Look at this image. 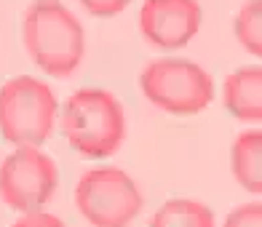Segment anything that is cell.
I'll return each mask as SVG.
<instances>
[{
    "instance_id": "cell-5",
    "label": "cell",
    "mask_w": 262,
    "mask_h": 227,
    "mask_svg": "<svg viewBox=\"0 0 262 227\" xmlns=\"http://www.w3.org/2000/svg\"><path fill=\"white\" fill-rule=\"evenodd\" d=\"M75 206L94 227H128L139 217L145 198L137 182L115 166L89 169L75 185Z\"/></svg>"
},
{
    "instance_id": "cell-7",
    "label": "cell",
    "mask_w": 262,
    "mask_h": 227,
    "mask_svg": "<svg viewBox=\"0 0 262 227\" xmlns=\"http://www.w3.org/2000/svg\"><path fill=\"white\" fill-rule=\"evenodd\" d=\"M201 16L198 0H145L139 8V30L147 43L174 51L195 38Z\"/></svg>"
},
{
    "instance_id": "cell-3",
    "label": "cell",
    "mask_w": 262,
    "mask_h": 227,
    "mask_svg": "<svg viewBox=\"0 0 262 227\" xmlns=\"http://www.w3.org/2000/svg\"><path fill=\"white\" fill-rule=\"evenodd\" d=\"M56 97L43 80L19 75L0 86V134L16 147H38L54 134Z\"/></svg>"
},
{
    "instance_id": "cell-14",
    "label": "cell",
    "mask_w": 262,
    "mask_h": 227,
    "mask_svg": "<svg viewBox=\"0 0 262 227\" xmlns=\"http://www.w3.org/2000/svg\"><path fill=\"white\" fill-rule=\"evenodd\" d=\"M11 227H67V224L49 211H30V214H21Z\"/></svg>"
},
{
    "instance_id": "cell-4",
    "label": "cell",
    "mask_w": 262,
    "mask_h": 227,
    "mask_svg": "<svg viewBox=\"0 0 262 227\" xmlns=\"http://www.w3.org/2000/svg\"><path fill=\"white\" fill-rule=\"evenodd\" d=\"M142 94L163 112L195 115L214 99V80L190 59H152L139 75Z\"/></svg>"
},
{
    "instance_id": "cell-9",
    "label": "cell",
    "mask_w": 262,
    "mask_h": 227,
    "mask_svg": "<svg viewBox=\"0 0 262 227\" xmlns=\"http://www.w3.org/2000/svg\"><path fill=\"white\" fill-rule=\"evenodd\" d=\"M230 169L246 193L262 195V131H244L230 147Z\"/></svg>"
},
{
    "instance_id": "cell-12",
    "label": "cell",
    "mask_w": 262,
    "mask_h": 227,
    "mask_svg": "<svg viewBox=\"0 0 262 227\" xmlns=\"http://www.w3.org/2000/svg\"><path fill=\"white\" fill-rule=\"evenodd\" d=\"M222 227H262V203H241L228 214Z\"/></svg>"
},
{
    "instance_id": "cell-13",
    "label": "cell",
    "mask_w": 262,
    "mask_h": 227,
    "mask_svg": "<svg viewBox=\"0 0 262 227\" xmlns=\"http://www.w3.org/2000/svg\"><path fill=\"white\" fill-rule=\"evenodd\" d=\"M78 3L89 11L91 16L97 19H110V16H118L121 11L131 3V0H78Z\"/></svg>"
},
{
    "instance_id": "cell-1",
    "label": "cell",
    "mask_w": 262,
    "mask_h": 227,
    "mask_svg": "<svg viewBox=\"0 0 262 227\" xmlns=\"http://www.w3.org/2000/svg\"><path fill=\"white\" fill-rule=\"evenodd\" d=\"M21 40L30 59L51 78H70L86 54V32L59 0H35L21 19Z\"/></svg>"
},
{
    "instance_id": "cell-8",
    "label": "cell",
    "mask_w": 262,
    "mask_h": 227,
    "mask_svg": "<svg viewBox=\"0 0 262 227\" xmlns=\"http://www.w3.org/2000/svg\"><path fill=\"white\" fill-rule=\"evenodd\" d=\"M222 102L235 121L262 123V64H246L225 78Z\"/></svg>"
},
{
    "instance_id": "cell-10",
    "label": "cell",
    "mask_w": 262,
    "mask_h": 227,
    "mask_svg": "<svg viewBox=\"0 0 262 227\" xmlns=\"http://www.w3.org/2000/svg\"><path fill=\"white\" fill-rule=\"evenodd\" d=\"M150 227H214V214L201 200L174 198L152 214Z\"/></svg>"
},
{
    "instance_id": "cell-2",
    "label": "cell",
    "mask_w": 262,
    "mask_h": 227,
    "mask_svg": "<svg viewBox=\"0 0 262 227\" xmlns=\"http://www.w3.org/2000/svg\"><path fill=\"white\" fill-rule=\"evenodd\" d=\"M62 134L86 158H110L126 139V115L115 94L80 88L62 110Z\"/></svg>"
},
{
    "instance_id": "cell-11",
    "label": "cell",
    "mask_w": 262,
    "mask_h": 227,
    "mask_svg": "<svg viewBox=\"0 0 262 227\" xmlns=\"http://www.w3.org/2000/svg\"><path fill=\"white\" fill-rule=\"evenodd\" d=\"M235 38L244 49L262 59V0H249L235 16Z\"/></svg>"
},
{
    "instance_id": "cell-6",
    "label": "cell",
    "mask_w": 262,
    "mask_h": 227,
    "mask_svg": "<svg viewBox=\"0 0 262 227\" xmlns=\"http://www.w3.org/2000/svg\"><path fill=\"white\" fill-rule=\"evenodd\" d=\"M56 185L59 169L40 147H16L0 163V200L14 211H40L54 198Z\"/></svg>"
}]
</instances>
